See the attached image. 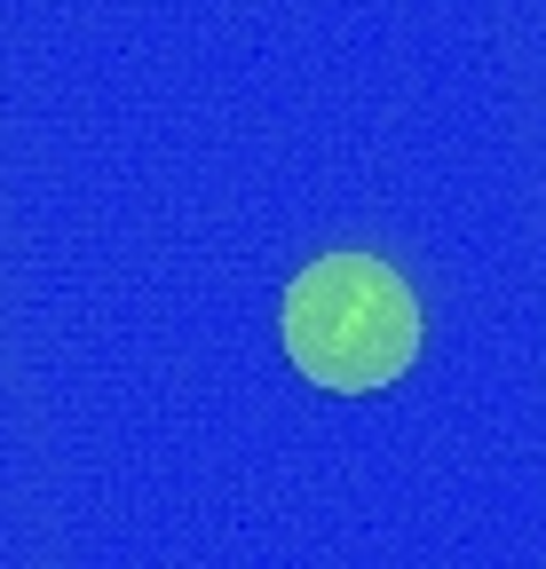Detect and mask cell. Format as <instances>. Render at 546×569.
I'll return each instance as SVG.
<instances>
[{
	"label": "cell",
	"mask_w": 546,
	"mask_h": 569,
	"mask_svg": "<svg viewBox=\"0 0 546 569\" xmlns=\"http://www.w3.org/2000/svg\"><path fill=\"white\" fill-rule=\"evenodd\" d=\"M286 356L332 396H373L420 356V309L373 253H325L286 284Z\"/></svg>",
	"instance_id": "1"
}]
</instances>
